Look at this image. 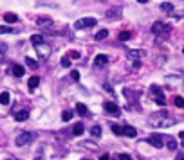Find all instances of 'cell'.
Wrapping results in <instances>:
<instances>
[{
	"label": "cell",
	"mask_w": 184,
	"mask_h": 160,
	"mask_svg": "<svg viewBox=\"0 0 184 160\" xmlns=\"http://www.w3.org/2000/svg\"><path fill=\"white\" fill-rule=\"evenodd\" d=\"M123 135H126V137H135L137 130L134 126H123Z\"/></svg>",
	"instance_id": "cell-14"
},
{
	"label": "cell",
	"mask_w": 184,
	"mask_h": 160,
	"mask_svg": "<svg viewBox=\"0 0 184 160\" xmlns=\"http://www.w3.org/2000/svg\"><path fill=\"white\" fill-rule=\"evenodd\" d=\"M162 11H166V13H173V4H170V2H164L161 6Z\"/></svg>",
	"instance_id": "cell-24"
},
{
	"label": "cell",
	"mask_w": 184,
	"mask_h": 160,
	"mask_svg": "<svg viewBox=\"0 0 184 160\" xmlns=\"http://www.w3.org/2000/svg\"><path fill=\"white\" fill-rule=\"evenodd\" d=\"M119 40H121V42H126V40H130V31H123V32L119 34Z\"/></svg>",
	"instance_id": "cell-27"
},
{
	"label": "cell",
	"mask_w": 184,
	"mask_h": 160,
	"mask_svg": "<svg viewBox=\"0 0 184 160\" xmlns=\"http://www.w3.org/2000/svg\"><path fill=\"white\" fill-rule=\"evenodd\" d=\"M34 49H36V54L40 56L42 59H47L49 56H51V47L45 43H38V45H34Z\"/></svg>",
	"instance_id": "cell-6"
},
{
	"label": "cell",
	"mask_w": 184,
	"mask_h": 160,
	"mask_svg": "<svg viewBox=\"0 0 184 160\" xmlns=\"http://www.w3.org/2000/svg\"><path fill=\"white\" fill-rule=\"evenodd\" d=\"M107 63H108V56L107 54H97L96 59H94V65L96 67H105Z\"/></svg>",
	"instance_id": "cell-11"
},
{
	"label": "cell",
	"mask_w": 184,
	"mask_h": 160,
	"mask_svg": "<svg viewBox=\"0 0 184 160\" xmlns=\"http://www.w3.org/2000/svg\"><path fill=\"white\" fill-rule=\"evenodd\" d=\"M166 83H171V85H173L171 88H177V85L181 83V79H179V78H171V76H168V78H166Z\"/></svg>",
	"instance_id": "cell-23"
},
{
	"label": "cell",
	"mask_w": 184,
	"mask_h": 160,
	"mask_svg": "<svg viewBox=\"0 0 184 160\" xmlns=\"http://www.w3.org/2000/svg\"><path fill=\"white\" fill-rule=\"evenodd\" d=\"M152 32H154V34H159L161 38H166L170 32H171V27L164 22H155L154 25H152Z\"/></svg>",
	"instance_id": "cell-2"
},
{
	"label": "cell",
	"mask_w": 184,
	"mask_h": 160,
	"mask_svg": "<svg viewBox=\"0 0 184 160\" xmlns=\"http://www.w3.org/2000/svg\"><path fill=\"white\" fill-rule=\"evenodd\" d=\"M13 76L22 78V76H24V67L22 65H13Z\"/></svg>",
	"instance_id": "cell-17"
},
{
	"label": "cell",
	"mask_w": 184,
	"mask_h": 160,
	"mask_svg": "<svg viewBox=\"0 0 184 160\" xmlns=\"http://www.w3.org/2000/svg\"><path fill=\"white\" fill-rule=\"evenodd\" d=\"M105 110H107L108 113H112V115H119V113H121L119 106L116 104V102H112V101H107V102H105Z\"/></svg>",
	"instance_id": "cell-8"
},
{
	"label": "cell",
	"mask_w": 184,
	"mask_h": 160,
	"mask_svg": "<svg viewBox=\"0 0 184 160\" xmlns=\"http://www.w3.org/2000/svg\"><path fill=\"white\" fill-rule=\"evenodd\" d=\"M0 102H2V104H9V94L8 92H2V94H0Z\"/></svg>",
	"instance_id": "cell-25"
},
{
	"label": "cell",
	"mask_w": 184,
	"mask_h": 160,
	"mask_svg": "<svg viewBox=\"0 0 184 160\" xmlns=\"http://www.w3.org/2000/svg\"><path fill=\"white\" fill-rule=\"evenodd\" d=\"M162 140L164 138L161 135H152V137H148V142L154 146V148H162Z\"/></svg>",
	"instance_id": "cell-10"
},
{
	"label": "cell",
	"mask_w": 184,
	"mask_h": 160,
	"mask_svg": "<svg viewBox=\"0 0 184 160\" xmlns=\"http://www.w3.org/2000/svg\"><path fill=\"white\" fill-rule=\"evenodd\" d=\"M168 148L173 151V149H177V142H175V138H168Z\"/></svg>",
	"instance_id": "cell-32"
},
{
	"label": "cell",
	"mask_w": 184,
	"mask_h": 160,
	"mask_svg": "<svg viewBox=\"0 0 184 160\" xmlns=\"http://www.w3.org/2000/svg\"><path fill=\"white\" fill-rule=\"evenodd\" d=\"M121 16V9L119 8H112L107 11V18H110V20H114V18H119Z\"/></svg>",
	"instance_id": "cell-12"
},
{
	"label": "cell",
	"mask_w": 184,
	"mask_h": 160,
	"mask_svg": "<svg viewBox=\"0 0 184 160\" xmlns=\"http://www.w3.org/2000/svg\"><path fill=\"white\" fill-rule=\"evenodd\" d=\"M27 119H29V112H27V110H22V112L15 113V121H18V122H24V121H27Z\"/></svg>",
	"instance_id": "cell-13"
},
{
	"label": "cell",
	"mask_w": 184,
	"mask_h": 160,
	"mask_svg": "<svg viewBox=\"0 0 184 160\" xmlns=\"http://www.w3.org/2000/svg\"><path fill=\"white\" fill-rule=\"evenodd\" d=\"M38 85H40V78H38V76H33V78L29 79V83H27L29 90H34V88H36Z\"/></svg>",
	"instance_id": "cell-15"
},
{
	"label": "cell",
	"mask_w": 184,
	"mask_h": 160,
	"mask_svg": "<svg viewBox=\"0 0 184 160\" xmlns=\"http://www.w3.org/2000/svg\"><path fill=\"white\" fill-rule=\"evenodd\" d=\"M36 23L40 27H44L45 32H49V34H56V29H54V23L49 20V18H38Z\"/></svg>",
	"instance_id": "cell-5"
},
{
	"label": "cell",
	"mask_w": 184,
	"mask_h": 160,
	"mask_svg": "<svg viewBox=\"0 0 184 160\" xmlns=\"http://www.w3.org/2000/svg\"><path fill=\"white\" fill-rule=\"evenodd\" d=\"M114 158H118V160H130L132 157H130V155H126V153H119V155H116Z\"/></svg>",
	"instance_id": "cell-29"
},
{
	"label": "cell",
	"mask_w": 184,
	"mask_h": 160,
	"mask_svg": "<svg viewBox=\"0 0 184 160\" xmlns=\"http://www.w3.org/2000/svg\"><path fill=\"white\" fill-rule=\"evenodd\" d=\"M0 32H2V34H6V32H11V29H9L8 25H2V27H0Z\"/></svg>",
	"instance_id": "cell-35"
},
{
	"label": "cell",
	"mask_w": 184,
	"mask_h": 160,
	"mask_svg": "<svg viewBox=\"0 0 184 160\" xmlns=\"http://www.w3.org/2000/svg\"><path fill=\"white\" fill-rule=\"evenodd\" d=\"M173 104H175L177 108H184V97L175 95V97H173Z\"/></svg>",
	"instance_id": "cell-20"
},
{
	"label": "cell",
	"mask_w": 184,
	"mask_h": 160,
	"mask_svg": "<svg viewBox=\"0 0 184 160\" xmlns=\"http://www.w3.org/2000/svg\"><path fill=\"white\" fill-rule=\"evenodd\" d=\"M4 20H6L8 23H15L16 20H18V16L13 15V13H6V15H4Z\"/></svg>",
	"instance_id": "cell-18"
},
{
	"label": "cell",
	"mask_w": 184,
	"mask_h": 160,
	"mask_svg": "<svg viewBox=\"0 0 184 160\" xmlns=\"http://www.w3.org/2000/svg\"><path fill=\"white\" fill-rule=\"evenodd\" d=\"M31 43L33 45L44 43V36H42V34H33V36H31Z\"/></svg>",
	"instance_id": "cell-19"
},
{
	"label": "cell",
	"mask_w": 184,
	"mask_h": 160,
	"mask_svg": "<svg viewBox=\"0 0 184 160\" xmlns=\"http://www.w3.org/2000/svg\"><path fill=\"white\" fill-rule=\"evenodd\" d=\"M61 119H63V121H71V119H72V113H71V112H69V110H65V112H63V113H61Z\"/></svg>",
	"instance_id": "cell-28"
},
{
	"label": "cell",
	"mask_w": 184,
	"mask_h": 160,
	"mask_svg": "<svg viewBox=\"0 0 184 160\" xmlns=\"http://www.w3.org/2000/svg\"><path fill=\"white\" fill-rule=\"evenodd\" d=\"M76 112H78L80 115H88V110L83 102H78V104H76Z\"/></svg>",
	"instance_id": "cell-16"
},
{
	"label": "cell",
	"mask_w": 184,
	"mask_h": 160,
	"mask_svg": "<svg viewBox=\"0 0 184 160\" xmlns=\"http://www.w3.org/2000/svg\"><path fill=\"white\" fill-rule=\"evenodd\" d=\"M96 23H97L96 18H80L74 23V29H87V27H94Z\"/></svg>",
	"instance_id": "cell-4"
},
{
	"label": "cell",
	"mask_w": 184,
	"mask_h": 160,
	"mask_svg": "<svg viewBox=\"0 0 184 160\" xmlns=\"http://www.w3.org/2000/svg\"><path fill=\"white\" fill-rule=\"evenodd\" d=\"M83 131H85V126H83L81 122H78L76 126H74V131H72V133H74V135H81Z\"/></svg>",
	"instance_id": "cell-22"
},
{
	"label": "cell",
	"mask_w": 184,
	"mask_h": 160,
	"mask_svg": "<svg viewBox=\"0 0 184 160\" xmlns=\"http://www.w3.org/2000/svg\"><path fill=\"white\" fill-rule=\"evenodd\" d=\"M128 59H134V61H137V59H143L146 56V52L145 51H128Z\"/></svg>",
	"instance_id": "cell-9"
},
{
	"label": "cell",
	"mask_w": 184,
	"mask_h": 160,
	"mask_svg": "<svg viewBox=\"0 0 184 160\" xmlns=\"http://www.w3.org/2000/svg\"><path fill=\"white\" fill-rule=\"evenodd\" d=\"M107 36H108V31H107V29H101V31H97V32H96V40H97V42L105 40Z\"/></svg>",
	"instance_id": "cell-21"
},
{
	"label": "cell",
	"mask_w": 184,
	"mask_h": 160,
	"mask_svg": "<svg viewBox=\"0 0 184 160\" xmlns=\"http://www.w3.org/2000/svg\"><path fill=\"white\" fill-rule=\"evenodd\" d=\"M25 65L31 67V68H38V63L33 58H25Z\"/></svg>",
	"instance_id": "cell-26"
},
{
	"label": "cell",
	"mask_w": 184,
	"mask_h": 160,
	"mask_svg": "<svg viewBox=\"0 0 184 160\" xmlns=\"http://www.w3.org/2000/svg\"><path fill=\"white\" fill-rule=\"evenodd\" d=\"M90 133H92L94 137H99V135H101V128H99V126H94V128L90 130Z\"/></svg>",
	"instance_id": "cell-30"
},
{
	"label": "cell",
	"mask_w": 184,
	"mask_h": 160,
	"mask_svg": "<svg viewBox=\"0 0 184 160\" xmlns=\"http://www.w3.org/2000/svg\"><path fill=\"white\" fill-rule=\"evenodd\" d=\"M112 131H114L116 135H123V128H121V126H116V124L112 126Z\"/></svg>",
	"instance_id": "cell-33"
},
{
	"label": "cell",
	"mask_w": 184,
	"mask_h": 160,
	"mask_svg": "<svg viewBox=\"0 0 184 160\" xmlns=\"http://www.w3.org/2000/svg\"><path fill=\"white\" fill-rule=\"evenodd\" d=\"M150 90H152V94H154L155 102H157L159 106H164V104H166V99H164V95H162V90H161V88L157 87V85H154Z\"/></svg>",
	"instance_id": "cell-7"
},
{
	"label": "cell",
	"mask_w": 184,
	"mask_h": 160,
	"mask_svg": "<svg viewBox=\"0 0 184 160\" xmlns=\"http://www.w3.org/2000/svg\"><path fill=\"white\" fill-rule=\"evenodd\" d=\"M67 56H69L71 59H80V52H78V51H71Z\"/></svg>",
	"instance_id": "cell-31"
},
{
	"label": "cell",
	"mask_w": 184,
	"mask_h": 160,
	"mask_svg": "<svg viewBox=\"0 0 184 160\" xmlns=\"http://www.w3.org/2000/svg\"><path fill=\"white\" fill-rule=\"evenodd\" d=\"M175 122L177 121L173 119V117H170L166 112L148 115V124H150L152 128H170V126H173Z\"/></svg>",
	"instance_id": "cell-1"
},
{
	"label": "cell",
	"mask_w": 184,
	"mask_h": 160,
	"mask_svg": "<svg viewBox=\"0 0 184 160\" xmlns=\"http://www.w3.org/2000/svg\"><path fill=\"white\" fill-rule=\"evenodd\" d=\"M137 2H139V4H146L148 0H137Z\"/></svg>",
	"instance_id": "cell-37"
},
{
	"label": "cell",
	"mask_w": 184,
	"mask_h": 160,
	"mask_svg": "<svg viewBox=\"0 0 184 160\" xmlns=\"http://www.w3.org/2000/svg\"><path fill=\"white\" fill-rule=\"evenodd\" d=\"M71 76H72V79H74V81L80 79V72H78V70H72V74H71Z\"/></svg>",
	"instance_id": "cell-36"
},
{
	"label": "cell",
	"mask_w": 184,
	"mask_h": 160,
	"mask_svg": "<svg viewBox=\"0 0 184 160\" xmlns=\"http://www.w3.org/2000/svg\"><path fill=\"white\" fill-rule=\"evenodd\" d=\"M61 67H71V58H69V56H65V58L61 59Z\"/></svg>",
	"instance_id": "cell-34"
},
{
	"label": "cell",
	"mask_w": 184,
	"mask_h": 160,
	"mask_svg": "<svg viewBox=\"0 0 184 160\" xmlns=\"http://www.w3.org/2000/svg\"><path fill=\"white\" fill-rule=\"evenodd\" d=\"M34 137H36V135H34L33 131H22V133L16 137L15 142H16V146H27L34 140Z\"/></svg>",
	"instance_id": "cell-3"
}]
</instances>
